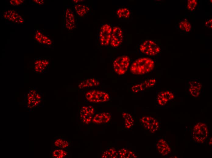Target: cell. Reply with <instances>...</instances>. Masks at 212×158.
<instances>
[{"mask_svg":"<svg viewBox=\"0 0 212 158\" xmlns=\"http://www.w3.org/2000/svg\"><path fill=\"white\" fill-rule=\"evenodd\" d=\"M154 62L148 57H142L135 60L130 68L131 73L136 75H143L152 71L154 67Z\"/></svg>","mask_w":212,"mask_h":158,"instance_id":"cell-1","label":"cell"},{"mask_svg":"<svg viewBox=\"0 0 212 158\" xmlns=\"http://www.w3.org/2000/svg\"><path fill=\"white\" fill-rule=\"evenodd\" d=\"M209 133L207 125L203 122L196 123L193 127L192 136L194 141L198 144L205 143L207 139Z\"/></svg>","mask_w":212,"mask_h":158,"instance_id":"cell-2","label":"cell"},{"mask_svg":"<svg viewBox=\"0 0 212 158\" xmlns=\"http://www.w3.org/2000/svg\"><path fill=\"white\" fill-rule=\"evenodd\" d=\"M85 97L89 101L92 103H102L107 102L110 99L109 94L106 92L94 90L86 93Z\"/></svg>","mask_w":212,"mask_h":158,"instance_id":"cell-3","label":"cell"},{"mask_svg":"<svg viewBox=\"0 0 212 158\" xmlns=\"http://www.w3.org/2000/svg\"><path fill=\"white\" fill-rule=\"evenodd\" d=\"M139 49L142 53L149 56L158 54L161 50L159 46L156 43L150 40L143 42L140 46Z\"/></svg>","mask_w":212,"mask_h":158,"instance_id":"cell-4","label":"cell"},{"mask_svg":"<svg viewBox=\"0 0 212 158\" xmlns=\"http://www.w3.org/2000/svg\"><path fill=\"white\" fill-rule=\"evenodd\" d=\"M130 61L129 57L123 55L117 58L113 63L114 71L119 75L125 74L128 69Z\"/></svg>","mask_w":212,"mask_h":158,"instance_id":"cell-5","label":"cell"},{"mask_svg":"<svg viewBox=\"0 0 212 158\" xmlns=\"http://www.w3.org/2000/svg\"><path fill=\"white\" fill-rule=\"evenodd\" d=\"M140 121L143 127L150 133L157 131L160 128V124L155 118L150 116H143L140 118Z\"/></svg>","mask_w":212,"mask_h":158,"instance_id":"cell-6","label":"cell"},{"mask_svg":"<svg viewBox=\"0 0 212 158\" xmlns=\"http://www.w3.org/2000/svg\"><path fill=\"white\" fill-rule=\"evenodd\" d=\"M187 90L190 96L195 98L199 97L202 90V85L199 80L197 79H192L186 83Z\"/></svg>","mask_w":212,"mask_h":158,"instance_id":"cell-7","label":"cell"},{"mask_svg":"<svg viewBox=\"0 0 212 158\" xmlns=\"http://www.w3.org/2000/svg\"><path fill=\"white\" fill-rule=\"evenodd\" d=\"M112 28L108 24L103 25L100 28L99 38L100 43L102 46L108 45L110 41Z\"/></svg>","mask_w":212,"mask_h":158,"instance_id":"cell-8","label":"cell"},{"mask_svg":"<svg viewBox=\"0 0 212 158\" xmlns=\"http://www.w3.org/2000/svg\"><path fill=\"white\" fill-rule=\"evenodd\" d=\"M95 112L94 108L91 105L83 106L80 112V117L82 122L86 124L90 122L94 116Z\"/></svg>","mask_w":212,"mask_h":158,"instance_id":"cell-9","label":"cell"},{"mask_svg":"<svg viewBox=\"0 0 212 158\" xmlns=\"http://www.w3.org/2000/svg\"><path fill=\"white\" fill-rule=\"evenodd\" d=\"M175 98L173 93L170 90L162 91L158 94L156 98V102L160 106H165L168 102L172 100Z\"/></svg>","mask_w":212,"mask_h":158,"instance_id":"cell-10","label":"cell"},{"mask_svg":"<svg viewBox=\"0 0 212 158\" xmlns=\"http://www.w3.org/2000/svg\"><path fill=\"white\" fill-rule=\"evenodd\" d=\"M123 40V32L121 29L118 26L114 27L112 31L110 40L111 46L114 47H117L122 43Z\"/></svg>","mask_w":212,"mask_h":158,"instance_id":"cell-11","label":"cell"},{"mask_svg":"<svg viewBox=\"0 0 212 158\" xmlns=\"http://www.w3.org/2000/svg\"><path fill=\"white\" fill-rule=\"evenodd\" d=\"M156 147L159 153L164 156L168 155L171 152L169 145L163 138L160 139L158 140L156 145Z\"/></svg>","mask_w":212,"mask_h":158,"instance_id":"cell-12","label":"cell"},{"mask_svg":"<svg viewBox=\"0 0 212 158\" xmlns=\"http://www.w3.org/2000/svg\"><path fill=\"white\" fill-rule=\"evenodd\" d=\"M111 116V114L109 112L98 113L94 116L92 122L97 124L106 123L110 121Z\"/></svg>","mask_w":212,"mask_h":158,"instance_id":"cell-13","label":"cell"},{"mask_svg":"<svg viewBox=\"0 0 212 158\" xmlns=\"http://www.w3.org/2000/svg\"><path fill=\"white\" fill-rule=\"evenodd\" d=\"M100 82L97 79L94 78H89L81 82L79 84L80 88L97 87L99 85Z\"/></svg>","mask_w":212,"mask_h":158,"instance_id":"cell-14","label":"cell"},{"mask_svg":"<svg viewBox=\"0 0 212 158\" xmlns=\"http://www.w3.org/2000/svg\"><path fill=\"white\" fill-rule=\"evenodd\" d=\"M122 116L125 128L128 129L131 128L134 123V120L132 115L128 112H123L122 114Z\"/></svg>","mask_w":212,"mask_h":158,"instance_id":"cell-15","label":"cell"},{"mask_svg":"<svg viewBox=\"0 0 212 158\" xmlns=\"http://www.w3.org/2000/svg\"><path fill=\"white\" fill-rule=\"evenodd\" d=\"M118 157L121 158H135L136 154L133 151L125 148H122L118 151Z\"/></svg>","mask_w":212,"mask_h":158,"instance_id":"cell-16","label":"cell"},{"mask_svg":"<svg viewBox=\"0 0 212 158\" xmlns=\"http://www.w3.org/2000/svg\"><path fill=\"white\" fill-rule=\"evenodd\" d=\"M101 157L105 158H116L118 157V151L113 148H110L102 154Z\"/></svg>","mask_w":212,"mask_h":158,"instance_id":"cell-17","label":"cell"},{"mask_svg":"<svg viewBox=\"0 0 212 158\" xmlns=\"http://www.w3.org/2000/svg\"><path fill=\"white\" fill-rule=\"evenodd\" d=\"M117 15L120 19H127L130 15V12L128 9L123 8L118 9L116 12Z\"/></svg>","mask_w":212,"mask_h":158,"instance_id":"cell-18","label":"cell"},{"mask_svg":"<svg viewBox=\"0 0 212 158\" xmlns=\"http://www.w3.org/2000/svg\"><path fill=\"white\" fill-rule=\"evenodd\" d=\"M54 144L56 148L63 149L67 148L69 145L67 140L62 138L56 139L54 142Z\"/></svg>","mask_w":212,"mask_h":158,"instance_id":"cell-19","label":"cell"},{"mask_svg":"<svg viewBox=\"0 0 212 158\" xmlns=\"http://www.w3.org/2000/svg\"><path fill=\"white\" fill-rule=\"evenodd\" d=\"M68 152L63 149L58 148L54 150L52 153V156L56 158H63L68 155Z\"/></svg>","mask_w":212,"mask_h":158,"instance_id":"cell-20","label":"cell"},{"mask_svg":"<svg viewBox=\"0 0 212 158\" xmlns=\"http://www.w3.org/2000/svg\"><path fill=\"white\" fill-rule=\"evenodd\" d=\"M179 27L181 30L186 32H189L191 29V24L186 20L181 21L179 24Z\"/></svg>","mask_w":212,"mask_h":158,"instance_id":"cell-21","label":"cell"},{"mask_svg":"<svg viewBox=\"0 0 212 158\" xmlns=\"http://www.w3.org/2000/svg\"><path fill=\"white\" fill-rule=\"evenodd\" d=\"M197 4L196 0H189L187 3V8L190 11H193L195 9Z\"/></svg>","mask_w":212,"mask_h":158,"instance_id":"cell-22","label":"cell"},{"mask_svg":"<svg viewBox=\"0 0 212 158\" xmlns=\"http://www.w3.org/2000/svg\"><path fill=\"white\" fill-rule=\"evenodd\" d=\"M24 0H10V3L13 6H17L21 4L24 2Z\"/></svg>","mask_w":212,"mask_h":158,"instance_id":"cell-23","label":"cell"},{"mask_svg":"<svg viewBox=\"0 0 212 158\" xmlns=\"http://www.w3.org/2000/svg\"><path fill=\"white\" fill-rule=\"evenodd\" d=\"M212 19H211L207 20L205 23L204 26L207 29H211L212 28Z\"/></svg>","mask_w":212,"mask_h":158,"instance_id":"cell-24","label":"cell"},{"mask_svg":"<svg viewBox=\"0 0 212 158\" xmlns=\"http://www.w3.org/2000/svg\"><path fill=\"white\" fill-rule=\"evenodd\" d=\"M34 3L36 4H37L38 5H41L43 4L44 3L43 0H34Z\"/></svg>","mask_w":212,"mask_h":158,"instance_id":"cell-25","label":"cell"},{"mask_svg":"<svg viewBox=\"0 0 212 158\" xmlns=\"http://www.w3.org/2000/svg\"><path fill=\"white\" fill-rule=\"evenodd\" d=\"M209 144L210 145H212V138H211V139H210V141L209 143Z\"/></svg>","mask_w":212,"mask_h":158,"instance_id":"cell-26","label":"cell"},{"mask_svg":"<svg viewBox=\"0 0 212 158\" xmlns=\"http://www.w3.org/2000/svg\"><path fill=\"white\" fill-rule=\"evenodd\" d=\"M41 98V95H40L37 99H38V100H40Z\"/></svg>","mask_w":212,"mask_h":158,"instance_id":"cell-27","label":"cell"}]
</instances>
